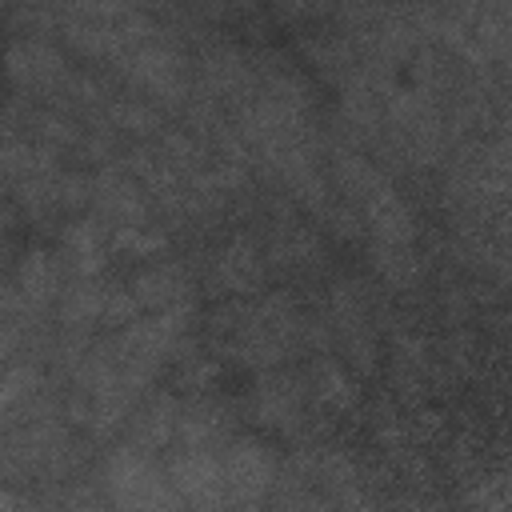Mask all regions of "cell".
I'll list each match as a JSON object with an SVG mask.
<instances>
[{
  "mask_svg": "<svg viewBox=\"0 0 512 512\" xmlns=\"http://www.w3.org/2000/svg\"><path fill=\"white\" fill-rule=\"evenodd\" d=\"M268 460L256 452V448H236L232 456H228V464L220 468V476H224V488H232V496L236 500H252L264 484H268Z\"/></svg>",
  "mask_w": 512,
  "mask_h": 512,
  "instance_id": "1",
  "label": "cell"
}]
</instances>
